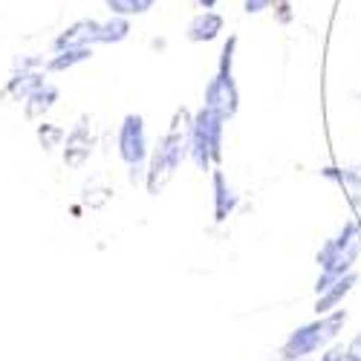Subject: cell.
Returning a JSON list of instances; mask_svg holds the SVG:
<instances>
[{
    "mask_svg": "<svg viewBox=\"0 0 361 361\" xmlns=\"http://www.w3.org/2000/svg\"><path fill=\"white\" fill-rule=\"evenodd\" d=\"M191 125L194 122H188V113L176 110L168 136L159 142L154 159H150V171H147V191L150 194H159V188L171 179L176 165L183 162V157H185V139L191 133Z\"/></svg>",
    "mask_w": 361,
    "mask_h": 361,
    "instance_id": "6da1fadb",
    "label": "cell"
},
{
    "mask_svg": "<svg viewBox=\"0 0 361 361\" xmlns=\"http://www.w3.org/2000/svg\"><path fill=\"white\" fill-rule=\"evenodd\" d=\"M347 324V312L344 310H336L333 315H321L318 321L312 324H304V326H298L295 333L289 336V341L281 347V361H298V358H307L310 353L321 350L326 341H333L338 333H341V326Z\"/></svg>",
    "mask_w": 361,
    "mask_h": 361,
    "instance_id": "7a4b0ae2",
    "label": "cell"
},
{
    "mask_svg": "<svg viewBox=\"0 0 361 361\" xmlns=\"http://www.w3.org/2000/svg\"><path fill=\"white\" fill-rule=\"evenodd\" d=\"M223 122L226 118L212 110L202 107L191 125V157L200 171H205L212 162H220L223 157Z\"/></svg>",
    "mask_w": 361,
    "mask_h": 361,
    "instance_id": "3957f363",
    "label": "cell"
},
{
    "mask_svg": "<svg viewBox=\"0 0 361 361\" xmlns=\"http://www.w3.org/2000/svg\"><path fill=\"white\" fill-rule=\"evenodd\" d=\"M361 252V223L358 220H350L338 237L326 240L318 252V263H321V272L329 275V278H341L350 272V266L355 263Z\"/></svg>",
    "mask_w": 361,
    "mask_h": 361,
    "instance_id": "277c9868",
    "label": "cell"
},
{
    "mask_svg": "<svg viewBox=\"0 0 361 361\" xmlns=\"http://www.w3.org/2000/svg\"><path fill=\"white\" fill-rule=\"evenodd\" d=\"M234 47H237V38H228V44L223 47V55H220V70H217V75L212 78V84H208V90H205V107L217 110L223 118H231L237 113V102H240L237 84L231 78Z\"/></svg>",
    "mask_w": 361,
    "mask_h": 361,
    "instance_id": "5b68a950",
    "label": "cell"
},
{
    "mask_svg": "<svg viewBox=\"0 0 361 361\" xmlns=\"http://www.w3.org/2000/svg\"><path fill=\"white\" fill-rule=\"evenodd\" d=\"M118 154H122V159L133 168V179H136V171L142 168V162L147 157V139H145L142 116H136V113L125 116L122 130H118Z\"/></svg>",
    "mask_w": 361,
    "mask_h": 361,
    "instance_id": "8992f818",
    "label": "cell"
},
{
    "mask_svg": "<svg viewBox=\"0 0 361 361\" xmlns=\"http://www.w3.org/2000/svg\"><path fill=\"white\" fill-rule=\"evenodd\" d=\"M93 154V133H90V125L87 118H81V122L67 133V147H64V162L70 168H78L84 165V159Z\"/></svg>",
    "mask_w": 361,
    "mask_h": 361,
    "instance_id": "52a82bcc",
    "label": "cell"
},
{
    "mask_svg": "<svg viewBox=\"0 0 361 361\" xmlns=\"http://www.w3.org/2000/svg\"><path fill=\"white\" fill-rule=\"evenodd\" d=\"M99 20H78L73 23L64 35L55 38V49H67V47H90V44H99Z\"/></svg>",
    "mask_w": 361,
    "mask_h": 361,
    "instance_id": "ba28073f",
    "label": "cell"
},
{
    "mask_svg": "<svg viewBox=\"0 0 361 361\" xmlns=\"http://www.w3.org/2000/svg\"><path fill=\"white\" fill-rule=\"evenodd\" d=\"M355 281H358V275H353V272H347V275H341L333 286H329L326 292H321L318 295V304H315V312L318 315H326L329 310H336L338 304H341V300H344V295L355 286Z\"/></svg>",
    "mask_w": 361,
    "mask_h": 361,
    "instance_id": "9c48e42d",
    "label": "cell"
},
{
    "mask_svg": "<svg viewBox=\"0 0 361 361\" xmlns=\"http://www.w3.org/2000/svg\"><path fill=\"white\" fill-rule=\"evenodd\" d=\"M220 29H223V18L214 15V12H202L197 15L191 23H188V41L194 44H202V41H214L220 35Z\"/></svg>",
    "mask_w": 361,
    "mask_h": 361,
    "instance_id": "30bf717a",
    "label": "cell"
},
{
    "mask_svg": "<svg viewBox=\"0 0 361 361\" xmlns=\"http://www.w3.org/2000/svg\"><path fill=\"white\" fill-rule=\"evenodd\" d=\"M324 176L326 179H336L355 208L361 205V168H344V171L341 168H326Z\"/></svg>",
    "mask_w": 361,
    "mask_h": 361,
    "instance_id": "8fae6325",
    "label": "cell"
},
{
    "mask_svg": "<svg viewBox=\"0 0 361 361\" xmlns=\"http://www.w3.org/2000/svg\"><path fill=\"white\" fill-rule=\"evenodd\" d=\"M214 217L217 220H226L231 212H234V205H237V194L226 185V176L220 171H214Z\"/></svg>",
    "mask_w": 361,
    "mask_h": 361,
    "instance_id": "7c38bea8",
    "label": "cell"
},
{
    "mask_svg": "<svg viewBox=\"0 0 361 361\" xmlns=\"http://www.w3.org/2000/svg\"><path fill=\"white\" fill-rule=\"evenodd\" d=\"M58 102V90L52 87V84H44V87H38L32 96L26 99V118H41L52 104Z\"/></svg>",
    "mask_w": 361,
    "mask_h": 361,
    "instance_id": "4fadbf2b",
    "label": "cell"
},
{
    "mask_svg": "<svg viewBox=\"0 0 361 361\" xmlns=\"http://www.w3.org/2000/svg\"><path fill=\"white\" fill-rule=\"evenodd\" d=\"M90 55H93V49H90V47H67V49H58V55L47 64V70H49V73H61V70H67V67H73V64H78V61H87Z\"/></svg>",
    "mask_w": 361,
    "mask_h": 361,
    "instance_id": "5bb4252c",
    "label": "cell"
},
{
    "mask_svg": "<svg viewBox=\"0 0 361 361\" xmlns=\"http://www.w3.org/2000/svg\"><path fill=\"white\" fill-rule=\"evenodd\" d=\"M38 87H44V78L38 73H20L9 81V96H20V99H29L35 93Z\"/></svg>",
    "mask_w": 361,
    "mask_h": 361,
    "instance_id": "9a60e30c",
    "label": "cell"
},
{
    "mask_svg": "<svg viewBox=\"0 0 361 361\" xmlns=\"http://www.w3.org/2000/svg\"><path fill=\"white\" fill-rule=\"evenodd\" d=\"M130 32V23L125 18H113L107 23H102L99 29V44H118V41H125Z\"/></svg>",
    "mask_w": 361,
    "mask_h": 361,
    "instance_id": "2e32d148",
    "label": "cell"
},
{
    "mask_svg": "<svg viewBox=\"0 0 361 361\" xmlns=\"http://www.w3.org/2000/svg\"><path fill=\"white\" fill-rule=\"evenodd\" d=\"M157 0H107V6L113 15L125 18V15H145Z\"/></svg>",
    "mask_w": 361,
    "mask_h": 361,
    "instance_id": "e0dca14e",
    "label": "cell"
},
{
    "mask_svg": "<svg viewBox=\"0 0 361 361\" xmlns=\"http://www.w3.org/2000/svg\"><path fill=\"white\" fill-rule=\"evenodd\" d=\"M61 136H64V130H61V128H55V125H41V128H38V139H41V145H44L47 150L55 147Z\"/></svg>",
    "mask_w": 361,
    "mask_h": 361,
    "instance_id": "ac0fdd59",
    "label": "cell"
},
{
    "mask_svg": "<svg viewBox=\"0 0 361 361\" xmlns=\"http://www.w3.org/2000/svg\"><path fill=\"white\" fill-rule=\"evenodd\" d=\"M347 361H361V333L347 344V353H344Z\"/></svg>",
    "mask_w": 361,
    "mask_h": 361,
    "instance_id": "d6986e66",
    "label": "cell"
},
{
    "mask_svg": "<svg viewBox=\"0 0 361 361\" xmlns=\"http://www.w3.org/2000/svg\"><path fill=\"white\" fill-rule=\"evenodd\" d=\"M275 0H246V12L249 15H257V12H263V9H269Z\"/></svg>",
    "mask_w": 361,
    "mask_h": 361,
    "instance_id": "ffe728a7",
    "label": "cell"
},
{
    "mask_svg": "<svg viewBox=\"0 0 361 361\" xmlns=\"http://www.w3.org/2000/svg\"><path fill=\"white\" fill-rule=\"evenodd\" d=\"M344 353H347V347H333V350H326V353L321 355V361H347Z\"/></svg>",
    "mask_w": 361,
    "mask_h": 361,
    "instance_id": "44dd1931",
    "label": "cell"
},
{
    "mask_svg": "<svg viewBox=\"0 0 361 361\" xmlns=\"http://www.w3.org/2000/svg\"><path fill=\"white\" fill-rule=\"evenodd\" d=\"M197 4H200L202 9H214V6H217V0H197Z\"/></svg>",
    "mask_w": 361,
    "mask_h": 361,
    "instance_id": "7402d4cb",
    "label": "cell"
},
{
    "mask_svg": "<svg viewBox=\"0 0 361 361\" xmlns=\"http://www.w3.org/2000/svg\"><path fill=\"white\" fill-rule=\"evenodd\" d=\"M298 361H310V358H298Z\"/></svg>",
    "mask_w": 361,
    "mask_h": 361,
    "instance_id": "603a6c76",
    "label": "cell"
}]
</instances>
